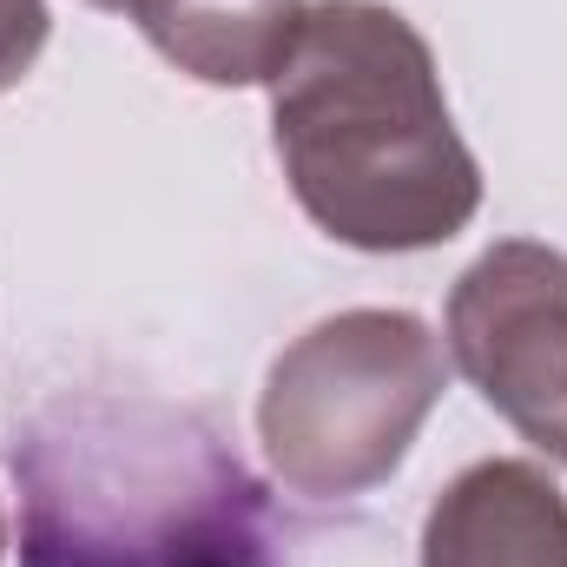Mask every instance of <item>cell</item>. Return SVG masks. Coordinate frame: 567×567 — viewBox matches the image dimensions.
Wrapping results in <instances>:
<instances>
[{
    "label": "cell",
    "mask_w": 567,
    "mask_h": 567,
    "mask_svg": "<svg viewBox=\"0 0 567 567\" xmlns=\"http://www.w3.org/2000/svg\"><path fill=\"white\" fill-rule=\"evenodd\" d=\"M265 86L278 165L323 238L350 251H429L475 218V152L449 120L429 40L396 7H303Z\"/></svg>",
    "instance_id": "cell-1"
},
{
    "label": "cell",
    "mask_w": 567,
    "mask_h": 567,
    "mask_svg": "<svg viewBox=\"0 0 567 567\" xmlns=\"http://www.w3.org/2000/svg\"><path fill=\"white\" fill-rule=\"evenodd\" d=\"M20 567H284L238 449L152 396H60L7 442Z\"/></svg>",
    "instance_id": "cell-2"
},
{
    "label": "cell",
    "mask_w": 567,
    "mask_h": 567,
    "mask_svg": "<svg viewBox=\"0 0 567 567\" xmlns=\"http://www.w3.org/2000/svg\"><path fill=\"white\" fill-rule=\"evenodd\" d=\"M449 383V357L410 310H343L303 330L265 383L258 429L284 488L337 502L390 482Z\"/></svg>",
    "instance_id": "cell-3"
},
{
    "label": "cell",
    "mask_w": 567,
    "mask_h": 567,
    "mask_svg": "<svg viewBox=\"0 0 567 567\" xmlns=\"http://www.w3.org/2000/svg\"><path fill=\"white\" fill-rule=\"evenodd\" d=\"M442 350L535 449L567 462V258L508 238L482 251L455 297Z\"/></svg>",
    "instance_id": "cell-4"
},
{
    "label": "cell",
    "mask_w": 567,
    "mask_h": 567,
    "mask_svg": "<svg viewBox=\"0 0 567 567\" xmlns=\"http://www.w3.org/2000/svg\"><path fill=\"white\" fill-rule=\"evenodd\" d=\"M423 567H567V502L528 462H475L442 488Z\"/></svg>",
    "instance_id": "cell-5"
},
{
    "label": "cell",
    "mask_w": 567,
    "mask_h": 567,
    "mask_svg": "<svg viewBox=\"0 0 567 567\" xmlns=\"http://www.w3.org/2000/svg\"><path fill=\"white\" fill-rule=\"evenodd\" d=\"M93 7L140 20L145 40L205 86L271 80L303 20V0H93Z\"/></svg>",
    "instance_id": "cell-6"
},
{
    "label": "cell",
    "mask_w": 567,
    "mask_h": 567,
    "mask_svg": "<svg viewBox=\"0 0 567 567\" xmlns=\"http://www.w3.org/2000/svg\"><path fill=\"white\" fill-rule=\"evenodd\" d=\"M47 47V0H0V93L33 73Z\"/></svg>",
    "instance_id": "cell-7"
},
{
    "label": "cell",
    "mask_w": 567,
    "mask_h": 567,
    "mask_svg": "<svg viewBox=\"0 0 567 567\" xmlns=\"http://www.w3.org/2000/svg\"><path fill=\"white\" fill-rule=\"evenodd\" d=\"M0 548H7V522H0Z\"/></svg>",
    "instance_id": "cell-8"
}]
</instances>
